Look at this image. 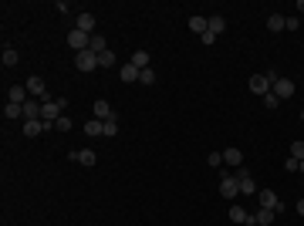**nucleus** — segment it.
Masks as SVG:
<instances>
[{
  "instance_id": "obj_14",
  "label": "nucleus",
  "mask_w": 304,
  "mask_h": 226,
  "mask_svg": "<svg viewBox=\"0 0 304 226\" xmlns=\"http://www.w3.org/2000/svg\"><path fill=\"white\" fill-rule=\"evenodd\" d=\"M75 27H78V31H85V34H95V14H91V11L78 14V21H75Z\"/></svg>"
},
{
  "instance_id": "obj_8",
  "label": "nucleus",
  "mask_w": 304,
  "mask_h": 226,
  "mask_svg": "<svg viewBox=\"0 0 304 226\" xmlns=\"http://www.w3.org/2000/svg\"><path fill=\"white\" fill-rule=\"evenodd\" d=\"M270 85H274V78H270V74H250V91H254V95H260V98H264V95H270Z\"/></svg>"
},
{
  "instance_id": "obj_31",
  "label": "nucleus",
  "mask_w": 304,
  "mask_h": 226,
  "mask_svg": "<svg viewBox=\"0 0 304 226\" xmlns=\"http://www.w3.org/2000/svg\"><path fill=\"white\" fill-rule=\"evenodd\" d=\"M291 159H297V162L304 159V142H291Z\"/></svg>"
},
{
  "instance_id": "obj_39",
  "label": "nucleus",
  "mask_w": 304,
  "mask_h": 226,
  "mask_svg": "<svg viewBox=\"0 0 304 226\" xmlns=\"http://www.w3.org/2000/svg\"><path fill=\"white\" fill-rule=\"evenodd\" d=\"M301 122H304V112H301Z\"/></svg>"
},
{
  "instance_id": "obj_13",
  "label": "nucleus",
  "mask_w": 304,
  "mask_h": 226,
  "mask_svg": "<svg viewBox=\"0 0 304 226\" xmlns=\"http://www.w3.org/2000/svg\"><path fill=\"white\" fill-rule=\"evenodd\" d=\"M21 108H24V122H31V118H41V98H27Z\"/></svg>"
},
{
  "instance_id": "obj_32",
  "label": "nucleus",
  "mask_w": 304,
  "mask_h": 226,
  "mask_svg": "<svg viewBox=\"0 0 304 226\" xmlns=\"http://www.w3.org/2000/svg\"><path fill=\"white\" fill-rule=\"evenodd\" d=\"M139 81H142V85H156V71H152V68H146L142 74H139Z\"/></svg>"
},
{
  "instance_id": "obj_15",
  "label": "nucleus",
  "mask_w": 304,
  "mask_h": 226,
  "mask_svg": "<svg viewBox=\"0 0 304 226\" xmlns=\"http://www.w3.org/2000/svg\"><path fill=\"white\" fill-rule=\"evenodd\" d=\"M71 162H81V166H95V162H98V156H95V152H91V148H81V152H71Z\"/></svg>"
},
{
  "instance_id": "obj_25",
  "label": "nucleus",
  "mask_w": 304,
  "mask_h": 226,
  "mask_svg": "<svg viewBox=\"0 0 304 226\" xmlns=\"http://www.w3.org/2000/svg\"><path fill=\"white\" fill-rule=\"evenodd\" d=\"M129 64H135V68H139V71H146V68H149V51H135V54H132V61H129Z\"/></svg>"
},
{
  "instance_id": "obj_3",
  "label": "nucleus",
  "mask_w": 304,
  "mask_h": 226,
  "mask_svg": "<svg viewBox=\"0 0 304 226\" xmlns=\"http://www.w3.org/2000/svg\"><path fill=\"white\" fill-rule=\"evenodd\" d=\"M270 78H274L270 91H274V95H277L281 102H284V98H291L294 91H297V88H294V81H291V78H277V74H270Z\"/></svg>"
},
{
  "instance_id": "obj_2",
  "label": "nucleus",
  "mask_w": 304,
  "mask_h": 226,
  "mask_svg": "<svg viewBox=\"0 0 304 226\" xmlns=\"http://www.w3.org/2000/svg\"><path fill=\"white\" fill-rule=\"evenodd\" d=\"M88 44H91V34H85V31H78V27H71V31H68V47H71L75 54L88 51Z\"/></svg>"
},
{
  "instance_id": "obj_22",
  "label": "nucleus",
  "mask_w": 304,
  "mask_h": 226,
  "mask_svg": "<svg viewBox=\"0 0 304 226\" xmlns=\"http://www.w3.org/2000/svg\"><path fill=\"white\" fill-rule=\"evenodd\" d=\"M88 51H95V54H105V51H108V41H105V37H101L98 31H95V34H91V44H88Z\"/></svg>"
},
{
  "instance_id": "obj_9",
  "label": "nucleus",
  "mask_w": 304,
  "mask_h": 226,
  "mask_svg": "<svg viewBox=\"0 0 304 226\" xmlns=\"http://www.w3.org/2000/svg\"><path fill=\"white\" fill-rule=\"evenodd\" d=\"M75 68L78 71H95L98 68V54H95V51H81V54H75Z\"/></svg>"
},
{
  "instance_id": "obj_24",
  "label": "nucleus",
  "mask_w": 304,
  "mask_h": 226,
  "mask_svg": "<svg viewBox=\"0 0 304 226\" xmlns=\"http://www.w3.org/2000/svg\"><path fill=\"white\" fill-rule=\"evenodd\" d=\"M250 213L244 209V206H230V223H247Z\"/></svg>"
},
{
  "instance_id": "obj_23",
  "label": "nucleus",
  "mask_w": 304,
  "mask_h": 226,
  "mask_svg": "<svg viewBox=\"0 0 304 226\" xmlns=\"http://www.w3.org/2000/svg\"><path fill=\"white\" fill-rule=\"evenodd\" d=\"M101 125H105L101 118H88V122H85V135H88V138H98L101 135Z\"/></svg>"
},
{
  "instance_id": "obj_11",
  "label": "nucleus",
  "mask_w": 304,
  "mask_h": 226,
  "mask_svg": "<svg viewBox=\"0 0 304 226\" xmlns=\"http://www.w3.org/2000/svg\"><path fill=\"white\" fill-rule=\"evenodd\" d=\"M223 162L226 166H233V169H240V166H244V148L240 145H226L223 148Z\"/></svg>"
},
{
  "instance_id": "obj_19",
  "label": "nucleus",
  "mask_w": 304,
  "mask_h": 226,
  "mask_svg": "<svg viewBox=\"0 0 304 226\" xmlns=\"http://www.w3.org/2000/svg\"><path fill=\"white\" fill-rule=\"evenodd\" d=\"M267 31H274V34L287 31V17H281V14H270V17H267Z\"/></svg>"
},
{
  "instance_id": "obj_26",
  "label": "nucleus",
  "mask_w": 304,
  "mask_h": 226,
  "mask_svg": "<svg viewBox=\"0 0 304 226\" xmlns=\"http://www.w3.org/2000/svg\"><path fill=\"white\" fill-rule=\"evenodd\" d=\"M0 61H4L7 68H17V61H21V54H17L14 47H4V57H0Z\"/></svg>"
},
{
  "instance_id": "obj_1",
  "label": "nucleus",
  "mask_w": 304,
  "mask_h": 226,
  "mask_svg": "<svg viewBox=\"0 0 304 226\" xmlns=\"http://www.w3.org/2000/svg\"><path fill=\"white\" fill-rule=\"evenodd\" d=\"M65 98H47V102H41V118H44L47 125H54L57 118H61V112H65Z\"/></svg>"
},
{
  "instance_id": "obj_30",
  "label": "nucleus",
  "mask_w": 304,
  "mask_h": 226,
  "mask_svg": "<svg viewBox=\"0 0 304 226\" xmlns=\"http://www.w3.org/2000/svg\"><path fill=\"white\" fill-rule=\"evenodd\" d=\"M206 162H210L213 169H220V166H223V152H210V156H206Z\"/></svg>"
},
{
  "instance_id": "obj_21",
  "label": "nucleus",
  "mask_w": 304,
  "mask_h": 226,
  "mask_svg": "<svg viewBox=\"0 0 304 226\" xmlns=\"http://www.w3.org/2000/svg\"><path fill=\"white\" fill-rule=\"evenodd\" d=\"M206 24H210V34H223L226 31V21H223V14H213V17H206Z\"/></svg>"
},
{
  "instance_id": "obj_33",
  "label": "nucleus",
  "mask_w": 304,
  "mask_h": 226,
  "mask_svg": "<svg viewBox=\"0 0 304 226\" xmlns=\"http://www.w3.org/2000/svg\"><path fill=\"white\" fill-rule=\"evenodd\" d=\"M54 128H57V132H71V118H65V115H61V118L54 122Z\"/></svg>"
},
{
  "instance_id": "obj_35",
  "label": "nucleus",
  "mask_w": 304,
  "mask_h": 226,
  "mask_svg": "<svg viewBox=\"0 0 304 226\" xmlns=\"http://www.w3.org/2000/svg\"><path fill=\"white\" fill-rule=\"evenodd\" d=\"M297 166H301V162H297V159H291V156L284 159V169H287V172H297Z\"/></svg>"
},
{
  "instance_id": "obj_5",
  "label": "nucleus",
  "mask_w": 304,
  "mask_h": 226,
  "mask_svg": "<svg viewBox=\"0 0 304 226\" xmlns=\"http://www.w3.org/2000/svg\"><path fill=\"white\" fill-rule=\"evenodd\" d=\"M24 88H27V95H31V98H41V102H47V91H44L47 85H44V78H41V74H31Z\"/></svg>"
},
{
  "instance_id": "obj_16",
  "label": "nucleus",
  "mask_w": 304,
  "mask_h": 226,
  "mask_svg": "<svg viewBox=\"0 0 304 226\" xmlns=\"http://www.w3.org/2000/svg\"><path fill=\"white\" fill-rule=\"evenodd\" d=\"M27 98H31V95H27V88H24V85H14V88H7V102H14V105H24Z\"/></svg>"
},
{
  "instance_id": "obj_34",
  "label": "nucleus",
  "mask_w": 304,
  "mask_h": 226,
  "mask_svg": "<svg viewBox=\"0 0 304 226\" xmlns=\"http://www.w3.org/2000/svg\"><path fill=\"white\" fill-rule=\"evenodd\" d=\"M277 102H281V98H277L274 91H270V95H264V108H277Z\"/></svg>"
},
{
  "instance_id": "obj_7",
  "label": "nucleus",
  "mask_w": 304,
  "mask_h": 226,
  "mask_svg": "<svg viewBox=\"0 0 304 226\" xmlns=\"http://www.w3.org/2000/svg\"><path fill=\"white\" fill-rule=\"evenodd\" d=\"M257 199H260V209H274L277 216L284 213V203H281V199H277V196H274L270 189H260V192H257Z\"/></svg>"
},
{
  "instance_id": "obj_10",
  "label": "nucleus",
  "mask_w": 304,
  "mask_h": 226,
  "mask_svg": "<svg viewBox=\"0 0 304 226\" xmlns=\"http://www.w3.org/2000/svg\"><path fill=\"white\" fill-rule=\"evenodd\" d=\"M47 128H54V125H47L44 118H31V122H24V135H27V138H37V135H44Z\"/></svg>"
},
{
  "instance_id": "obj_17",
  "label": "nucleus",
  "mask_w": 304,
  "mask_h": 226,
  "mask_svg": "<svg viewBox=\"0 0 304 226\" xmlns=\"http://www.w3.org/2000/svg\"><path fill=\"white\" fill-rule=\"evenodd\" d=\"M190 31L196 37H203L206 34V31H210V24H206V17H203V14H196V17H190Z\"/></svg>"
},
{
  "instance_id": "obj_38",
  "label": "nucleus",
  "mask_w": 304,
  "mask_h": 226,
  "mask_svg": "<svg viewBox=\"0 0 304 226\" xmlns=\"http://www.w3.org/2000/svg\"><path fill=\"white\" fill-rule=\"evenodd\" d=\"M297 172H304V159H301V166H297Z\"/></svg>"
},
{
  "instance_id": "obj_4",
  "label": "nucleus",
  "mask_w": 304,
  "mask_h": 226,
  "mask_svg": "<svg viewBox=\"0 0 304 226\" xmlns=\"http://www.w3.org/2000/svg\"><path fill=\"white\" fill-rule=\"evenodd\" d=\"M220 196H223V199H236V196H240V182H236L233 172H226L223 179H220Z\"/></svg>"
},
{
  "instance_id": "obj_37",
  "label": "nucleus",
  "mask_w": 304,
  "mask_h": 226,
  "mask_svg": "<svg viewBox=\"0 0 304 226\" xmlns=\"http://www.w3.org/2000/svg\"><path fill=\"white\" fill-rule=\"evenodd\" d=\"M294 209H297V213L304 216V196H301V199H297V203H294Z\"/></svg>"
},
{
  "instance_id": "obj_28",
  "label": "nucleus",
  "mask_w": 304,
  "mask_h": 226,
  "mask_svg": "<svg viewBox=\"0 0 304 226\" xmlns=\"http://www.w3.org/2000/svg\"><path fill=\"white\" fill-rule=\"evenodd\" d=\"M4 118H24V108H21V105H14V102H7V108H4Z\"/></svg>"
},
{
  "instance_id": "obj_6",
  "label": "nucleus",
  "mask_w": 304,
  "mask_h": 226,
  "mask_svg": "<svg viewBox=\"0 0 304 226\" xmlns=\"http://www.w3.org/2000/svg\"><path fill=\"white\" fill-rule=\"evenodd\" d=\"M233 176H236V182H240V196H257V182L250 179V172L244 169V166H240Z\"/></svg>"
},
{
  "instance_id": "obj_18",
  "label": "nucleus",
  "mask_w": 304,
  "mask_h": 226,
  "mask_svg": "<svg viewBox=\"0 0 304 226\" xmlns=\"http://www.w3.org/2000/svg\"><path fill=\"white\" fill-rule=\"evenodd\" d=\"M139 74H142V71L135 68V64H122V68H118V78H122L125 85H132V81H139Z\"/></svg>"
},
{
  "instance_id": "obj_20",
  "label": "nucleus",
  "mask_w": 304,
  "mask_h": 226,
  "mask_svg": "<svg viewBox=\"0 0 304 226\" xmlns=\"http://www.w3.org/2000/svg\"><path fill=\"white\" fill-rule=\"evenodd\" d=\"M274 219H277L274 209H257V213H254V223L257 226H274Z\"/></svg>"
},
{
  "instance_id": "obj_12",
  "label": "nucleus",
  "mask_w": 304,
  "mask_h": 226,
  "mask_svg": "<svg viewBox=\"0 0 304 226\" xmlns=\"http://www.w3.org/2000/svg\"><path fill=\"white\" fill-rule=\"evenodd\" d=\"M91 118H101V122H108V118H115V112H112V105L105 102V98H98V102L91 105Z\"/></svg>"
},
{
  "instance_id": "obj_36",
  "label": "nucleus",
  "mask_w": 304,
  "mask_h": 226,
  "mask_svg": "<svg viewBox=\"0 0 304 226\" xmlns=\"http://www.w3.org/2000/svg\"><path fill=\"white\" fill-rule=\"evenodd\" d=\"M54 11H61V14H68V11H71V4H68V0H57V4H54Z\"/></svg>"
},
{
  "instance_id": "obj_29",
  "label": "nucleus",
  "mask_w": 304,
  "mask_h": 226,
  "mask_svg": "<svg viewBox=\"0 0 304 226\" xmlns=\"http://www.w3.org/2000/svg\"><path fill=\"white\" fill-rule=\"evenodd\" d=\"M98 68H115V51H105V54H98Z\"/></svg>"
},
{
  "instance_id": "obj_27",
  "label": "nucleus",
  "mask_w": 304,
  "mask_h": 226,
  "mask_svg": "<svg viewBox=\"0 0 304 226\" xmlns=\"http://www.w3.org/2000/svg\"><path fill=\"white\" fill-rule=\"evenodd\" d=\"M101 135H105V138H115V135H118V122H115V118H108V122L101 125Z\"/></svg>"
}]
</instances>
